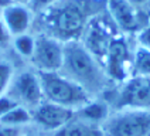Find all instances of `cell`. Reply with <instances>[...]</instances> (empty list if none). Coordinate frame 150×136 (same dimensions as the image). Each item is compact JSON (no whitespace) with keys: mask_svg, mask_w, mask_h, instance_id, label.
<instances>
[{"mask_svg":"<svg viewBox=\"0 0 150 136\" xmlns=\"http://www.w3.org/2000/svg\"><path fill=\"white\" fill-rule=\"evenodd\" d=\"M88 6L82 0H59L44 10L42 21L47 25L50 37L58 41H76L86 30Z\"/></svg>","mask_w":150,"mask_h":136,"instance_id":"1","label":"cell"},{"mask_svg":"<svg viewBox=\"0 0 150 136\" xmlns=\"http://www.w3.org/2000/svg\"><path fill=\"white\" fill-rule=\"evenodd\" d=\"M62 68L67 69V78L81 85L86 92L100 86L102 74L99 64L96 58L85 48V45H81L78 41L64 44Z\"/></svg>","mask_w":150,"mask_h":136,"instance_id":"2","label":"cell"},{"mask_svg":"<svg viewBox=\"0 0 150 136\" xmlns=\"http://www.w3.org/2000/svg\"><path fill=\"white\" fill-rule=\"evenodd\" d=\"M44 98L67 108H82L89 103V95L81 85L59 72H38Z\"/></svg>","mask_w":150,"mask_h":136,"instance_id":"3","label":"cell"},{"mask_svg":"<svg viewBox=\"0 0 150 136\" xmlns=\"http://www.w3.org/2000/svg\"><path fill=\"white\" fill-rule=\"evenodd\" d=\"M105 136H147L150 132L149 109H127L108 122Z\"/></svg>","mask_w":150,"mask_h":136,"instance_id":"4","label":"cell"},{"mask_svg":"<svg viewBox=\"0 0 150 136\" xmlns=\"http://www.w3.org/2000/svg\"><path fill=\"white\" fill-rule=\"evenodd\" d=\"M38 72H58L64 64V45L50 35H40L35 38L31 55Z\"/></svg>","mask_w":150,"mask_h":136,"instance_id":"5","label":"cell"},{"mask_svg":"<svg viewBox=\"0 0 150 136\" xmlns=\"http://www.w3.org/2000/svg\"><path fill=\"white\" fill-rule=\"evenodd\" d=\"M122 109H150V76L134 75L125 84L117 99Z\"/></svg>","mask_w":150,"mask_h":136,"instance_id":"6","label":"cell"},{"mask_svg":"<svg viewBox=\"0 0 150 136\" xmlns=\"http://www.w3.org/2000/svg\"><path fill=\"white\" fill-rule=\"evenodd\" d=\"M72 119L74 110L54 102H42L34 112V120L48 130H58Z\"/></svg>","mask_w":150,"mask_h":136,"instance_id":"7","label":"cell"},{"mask_svg":"<svg viewBox=\"0 0 150 136\" xmlns=\"http://www.w3.org/2000/svg\"><path fill=\"white\" fill-rule=\"evenodd\" d=\"M129 62H130L129 47L126 44L125 38L113 37L109 44L106 58H105L108 75L116 81H123L126 78V74H127Z\"/></svg>","mask_w":150,"mask_h":136,"instance_id":"8","label":"cell"},{"mask_svg":"<svg viewBox=\"0 0 150 136\" xmlns=\"http://www.w3.org/2000/svg\"><path fill=\"white\" fill-rule=\"evenodd\" d=\"M13 95L14 101L18 103V101L24 102L28 106H40L44 102V93L40 84L38 75L33 72H23L13 84Z\"/></svg>","mask_w":150,"mask_h":136,"instance_id":"9","label":"cell"},{"mask_svg":"<svg viewBox=\"0 0 150 136\" xmlns=\"http://www.w3.org/2000/svg\"><path fill=\"white\" fill-rule=\"evenodd\" d=\"M30 11L31 10L25 4H20V3H11L10 6L1 10L3 21L7 27L8 33L11 34V37H17L27 33L28 27L31 24Z\"/></svg>","mask_w":150,"mask_h":136,"instance_id":"10","label":"cell"},{"mask_svg":"<svg viewBox=\"0 0 150 136\" xmlns=\"http://www.w3.org/2000/svg\"><path fill=\"white\" fill-rule=\"evenodd\" d=\"M106 3L112 18L122 30L133 31L137 28L139 20L133 3H130L129 0H106Z\"/></svg>","mask_w":150,"mask_h":136,"instance_id":"11","label":"cell"},{"mask_svg":"<svg viewBox=\"0 0 150 136\" xmlns=\"http://www.w3.org/2000/svg\"><path fill=\"white\" fill-rule=\"evenodd\" d=\"M86 41H85V48L91 52L95 58H106L109 44L113 37L108 35V28L103 24L92 23L89 28L86 30Z\"/></svg>","mask_w":150,"mask_h":136,"instance_id":"12","label":"cell"},{"mask_svg":"<svg viewBox=\"0 0 150 136\" xmlns=\"http://www.w3.org/2000/svg\"><path fill=\"white\" fill-rule=\"evenodd\" d=\"M54 136H105V132L98 127V123H91L83 119H72L61 129L55 130Z\"/></svg>","mask_w":150,"mask_h":136,"instance_id":"13","label":"cell"},{"mask_svg":"<svg viewBox=\"0 0 150 136\" xmlns=\"http://www.w3.org/2000/svg\"><path fill=\"white\" fill-rule=\"evenodd\" d=\"M108 116V108L102 102H89L81 108V118L91 123L102 122Z\"/></svg>","mask_w":150,"mask_h":136,"instance_id":"14","label":"cell"},{"mask_svg":"<svg viewBox=\"0 0 150 136\" xmlns=\"http://www.w3.org/2000/svg\"><path fill=\"white\" fill-rule=\"evenodd\" d=\"M31 119V115L30 112L25 109L24 106L21 105H17L16 108H13L11 110H8L6 115H3L0 118V123L3 126H18V125H23V123H27L30 122Z\"/></svg>","mask_w":150,"mask_h":136,"instance_id":"15","label":"cell"},{"mask_svg":"<svg viewBox=\"0 0 150 136\" xmlns=\"http://www.w3.org/2000/svg\"><path fill=\"white\" fill-rule=\"evenodd\" d=\"M134 75L139 76H150V51L139 47L136 50L133 59Z\"/></svg>","mask_w":150,"mask_h":136,"instance_id":"16","label":"cell"},{"mask_svg":"<svg viewBox=\"0 0 150 136\" xmlns=\"http://www.w3.org/2000/svg\"><path fill=\"white\" fill-rule=\"evenodd\" d=\"M13 44H14V48H16V51L20 55L31 58L33 51H34V45H35V38L33 35H30L27 33L21 34V35H17L13 40Z\"/></svg>","mask_w":150,"mask_h":136,"instance_id":"17","label":"cell"},{"mask_svg":"<svg viewBox=\"0 0 150 136\" xmlns=\"http://www.w3.org/2000/svg\"><path fill=\"white\" fill-rule=\"evenodd\" d=\"M13 81V68L8 62L0 61V96H3Z\"/></svg>","mask_w":150,"mask_h":136,"instance_id":"18","label":"cell"},{"mask_svg":"<svg viewBox=\"0 0 150 136\" xmlns=\"http://www.w3.org/2000/svg\"><path fill=\"white\" fill-rule=\"evenodd\" d=\"M10 41H11V34L8 33L7 27H6L4 21H3L1 13H0V50L7 48Z\"/></svg>","mask_w":150,"mask_h":136,"instance_id":"19","label":"cell"},{"mask_svg":"<svg viewBox=\"0 0 150 136\" xmlns=\"http://www.w3.org/2000/svg\"><path fill=\"white\" fill-rule=\"evenodd\" d=\"M57 1L59 0H30L28 6H30L31 11H44L45 8H48Z\"/></svg>","mask_w":150,"mask_h":136,"instance_id":"20","label":"cell"},{"mask_svg":"<svg viewBox=\"0 0 150 136\" xmlns=\"http://www.w3.org/2000/svg\"><path fill=\"white\" fill-rule=\"evenodd\" d=\"M17 103L13 98H10V96H0V118L3 116V115H6L8 110H11L13 108H16Z\"/></svg>","mask_w":150,"mask_h":136,"instance_id":"21","label":"cell"},{"mask_svg":"<svg viewBox=\"0 0 150 136\" xmlns=\"http://www.w3.org/2000/svg\"><path fill=\"white\" fill-rule=\"evenodd\" d=\"M137 40L140 42V47H143V48H146V50L150 51V25L146 27V28H143L142 31H140Z\"/></svg>","mask_w":150,"mask_h":136,"instance_id":"22","label":"cell"},{"mask_svg":"<svg viewBox=\"0 0 150 136\" xmlns=\"http://www.w3.org/2000/svg\"><path fill=\"white\" fill-rule=\"evenodd\" d=\"M11 3H13L11 0H0V8L3 10L4 7H7V6H10Z\"/></svg>","mask_w":150,"mask_h":136,"instance_id":"23","label":"cell"},{"mask_svg":"<svg viewBox=\"0 0 150 136\" xmlns=\"http://www.w3.org/2000/svg\"><path fill=\"white\" fill-rule=\"evenodd\" d=\"M13 3H20V4H28L30 0H11Z\"/></svg>","mask_w":150,"mask_h":136,"instance_id":"24","label":"cell"},{"mask_svg":"<svg viewBox=\"0 0 150 136\" xmlns=\"http://www.w3.org/2000/svg\"><path fill=\"white\" fill-rule=\"evenodd\" d=\"M130 3H143V1H146V0H129Z\"/></svg>","mask_w":150,"mask_h":136,"instance_id":"25","label":"cell"}]
</instances>
